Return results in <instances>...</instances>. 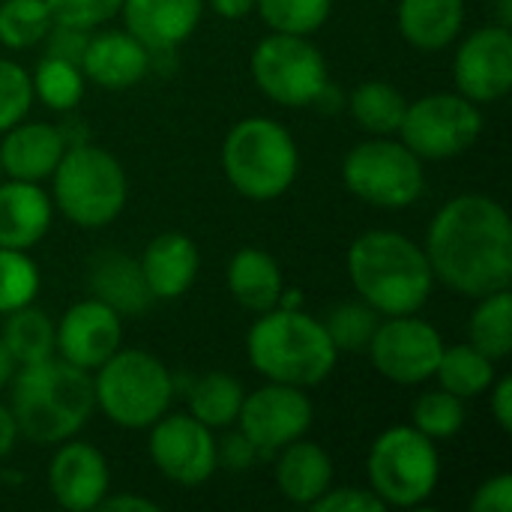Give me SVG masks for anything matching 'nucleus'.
<instances>
[{
  "mask_svg": "<svg viewBox=\"0 0 512 512\" xmlns=\"http://www.w3.org/2000/svg\"><path fill=\"white\" fill-rule=\"evenodd\" d=\"M18 441V426H15V417L6 405H0V459H6L12 453Z\"/></svg>",
  "mask_w": 512,
  "mask_h": 512,
  "instance_id": "de8ad7c7",
  "label": "nucleus"
},
{
  "mask_svg": "<svg viewBox=\"0 0 512 512\" xmlns=\"http://www.w3.org/2000/svg\"><path fill=\"white\" fill-rule=\"evenodd\" d=\"M354 291L378 315H417L435 288L426 249L396 231H366L348 249Z\"/></svg>",
  "mask_w": 512,
  "mask_h": 512,
  "instance_id": "7ed1b4c3",
  "label": "nucleus"
},
{
  "mask_svg": "<svg viewBox=\"0 0 512 512\" xmlns=\"http://www.w3.org/2000/svg\"><path fill=\"white\" fill-rule=\"evenodd\" d=\"M492 414H495V423L504 429V432H512V378H498L492 387Z\"/></svg>",
  "mask_w": 512,
  "mask_h": 512,
  "instance_id": "c03bdc74",
  "label": "nucleus"
},
{
  "mask_svg": "<svg viewBox=\"0 0 512 512\" xmlns=\"http://www.w3.org/2000/svg\"><path fill=\"white\" fill-rule=\"evenodd\" d=\"M12 375H15V360L9 357L6 345L0 342V390L12 381Z\"/></svg>",
  "mask_w": 512,
  "mask_h": 512,
  "instance_id": "09e8293b",
  "label": "nucleus"
},
{
  "mask_svg": "<svg viewBox=\"0 0 512 512\" xmlns=\"http://www.w3.org/2000/svg\"><path fill=\"white\" fill-rule=\"evenodd\" d=\"M123 342V315L102 300H81L54 327V348L78 369H99Z\"/></svg>",
  "mask_w": 512,
  "mask_h": 512,
  "instance_id": "dca6fc26",
  "label": "nucleus"
},
{
  "mask_svg": "<svg viewBox=\"0 0 512 512\" xmlns=\"http://www.w3.org/2000/svg\"><path fill=\"white\" fill-rule=\"evenodd\" d=\"M33 81V96L45 102L51 111H72L81 96H84V72L75 63L57 60V57H42L30 75Z\"/></svg>",
  "mask_w": 512,
  "mask_h": 512,
  "instance_id": "2f4dec72",
  "label": "nucleus"
},
{
  "mask_svg": "<svg viewBox=\"0 0 512 512\" xmlns=\"http://www.w3.org/2000/svg\"><path fill=\"white\" fill-rule=\"evenodd\" d=\"M480 132L483 114L462 93H429L408 102L399 126L402 144L420 159H456L474 147Z\"/></svg>",
  "mask_w": 512,
  "mask_h": 512,
  "instance_id": "9b49d317",
  "label": "nucleus"
},
{
  "mask_svg": "<svg viewBox=\"0 0 512 512\" xmlns=\"http://www.w3.org/2000/svg\"><path fill=\"white\" fill-rule=\"evenodd\" d=\"M138 267L153 300H177L195 285L201 255H198V246L186 234L165 231L147 243Z\"/></svg>",
  "mask_w": 512,
  "mask_h": 512,
  "instance_id": "aec40b11",
  "label": "nucleus"
},
{
  "mask_svg": "<svg viewBox=\"0 0 512 512\" xmlns=\"http://www.w3.org/2000/svg\"><path fill=\"white\" fill-rule=\"evenodd\" d=\"M330 483H333V462L327 450L303 438L282 447V456L276 462V486L291 504L312 507L330 489Z\"/></svg>",
  "mask_w": 512,
  "mask_h": 512,
  "instance_id": "5701e85b",
  "label": "nucleus"
},
{
  "mask_svg": "<svg viewBox=\"0 0 512 512\" xmlns=\"http://www.w3.org/2000/svg\"><path fill=\"white\" fill-rule=\"evenodd\" d=\"M342 177L351 195L381 210L411 207L426 189L423 159L390 135L357 144L342 162Z\"/></svg>",
  "mask_w": 512,
  "mask_h": 512,
  "instance_id": "1a4fd4ad",
  "label": "nucleus"
},
{
  "mask_svg": "<svg viewBox=\"0 0 512 512\" xmlns=\"http://www.w3.org/2000/svg\"><path fill=\"white\" fill-rule=\"evenodd\" d=\"M228 291L249 312H270L282 303V270L258 246L240 249L228 264Z\"/></svg>",
  "mask_w": 512,
  "mask_h": 512,
  "instance_id": "b1692460",
  "label": "nucleus"
},
{
  "mask_svg": "<svg viewBox=\"0 0 512 512\" xmlns=\"http://www.w3.org/2000/svg\"><path fill=\"white\" fill-rule=\"evenodd\" d=\"M204 12V0H123L120 15L126 30L150 48V54H171L183 45Z\"/></svg>",
  "mask_w": 512,
  "mask_h": 512,
  "instance_id": "a211bd4d",
  "label": "nucleus"
},
{
  "mask_svg": "<svg viewBox=\"0 0 512 512\" xmlns=\"http://www.w3.org/2000/svg\"><path fill=\"white\" fill-rule=\"evenodd\" d=\"M255 9L273 33L312 36L330 18L333 0H255Z\"/></svg>",
  "mask_w": 512,
  "mask_h": 512,
  "instance_id": "72a5a7b5",
  "label": "nucleus"
},
{
  "mask_svg": "<svg viewBox=\"0 0 512 512\" xmlns=\"http://www.w3.org/2000/svg\"><path fill=\"white\" fill-rule=\"evenodd\" d=\"M99 510L108 512H159V504L150 498H138V495H105Z\"/></svg>",
  "mask_w": 512,
  "mask_h": 512,
  "instance_id": "a18cd8bd",
  "label": "nucleus"
},
{
  "mask_svg": "<svg viewBox=\"0 0 512 512\" xmlns=\"http://www.w3.org/2000/svg\"><path fill=\"white\" fill-rule=\"evenodd\" d=\"M210 9L228 21H237V18H246L252 9H255V0H207Z\"/></svg>",
  "mask_w": 512,
  "mask_h": 512,
  "instance_id": "49530a36",
  "label": "nucleus"
},
{
  "mask_svg": "<svg viewBox=\"0 0 512 512\" xmlns=\"http://www.w3.org/2000/svg\"><path fill=\"white\" fill-rule=\"evenodd\" d=\"M54 204L39 183L9 180L0 183V246L33 249L51 228Z\"/></svg>",
  "mask_w": 512,
  "mask_h": 512,
  "instance_id": "4be33fe9",
  "label": "nucleus"
},
{
  "mask_svg": "<svg viewBox=\"0 0 512 512\" xmlns=\"http://www.w3.org/2000/svg\"><path fill=\"white\" fill-rule=\"evenodd\" d=\"M87 42H90V30L75 27V24H63V21H54L48 27V33L42 36L45 57H57L66 63H75V66H81Z\"/></svg>",
  "mask_w": 512,
  "mask_h": 512,
  "instance_id": "ea45409f",
  "label": "nucleus"
},
{
  "mask_svg": "<svg viewBox=\"0 0 512 512\" xmlns=\"http://www.w3.org/2000/svg\"><path fill=\"white\" fill-rule=\"evenodd\" d=\"M96 408L120 429H150L168 414L174 378L165 363L138 348H117L93 378Z\"/></svg>",
  "mask_w": 512,
  "mask_h": 512,
  "instance_id": "0eeeda50",
  "label": "nucleus"
},
{
  "mask_svg": "<svg viewBox=\"0 0 512 512\" xmlns=\"http://www.w3.org/2000/svg\"><path fill=\"white\" fill-rule=\"evenodd\" d=\"M54 15L45 0H3L0 3V45L24 51L42 42Z\"/></svg>",
  "mask_w": 512,
  "mask_h": 512,
  "instance_id": "473e14b6",
  "label": "nucleus"
},
{
  "mask_svg": "<svg viewBox=\"0 0 512 512\" xmlns=\"http://www.w3.org/2000/svg\"><path fill=\"white\" fill-rule=\"evenodd\" d=\"M90 288L93 297L108 303L117 315H141L153 303V294L141 276L138 261L120 252H105L93 261Z\"/></svg>",
  "mask_w": 512,
  "mask_h": 512,
  "instance_id": "a878e982",
  "label": "nucleus"
},
{
  "mask_svg": "<svg viewBox=\"0 0 512 512\" xmlns=\"http://www.w3.org/2000/svg\"><path fill=\"white\" fill-rule=\"evenodd\" d=\"M324 330L330 336V342L336 345V351H348V354H357V351H366L375 330H378V312L372 306H360V303H345V306H336L324 321Z\"/></svg>",
  "mask_w": 512,
  "mask_h": 512,
  "instance_id": "e433bc0d",
  "label": "nucleus"
},
{
  "mask_svg": "<svg viewBox=\"0 0 512 512\" xmlns=\"http://www.w3.org/2000/svg\"><path fill=\"white\" fill-rule=\"evenodd\" d=\"M261 456H267V453L258 450L243 432H231L228 438H222V444H216V465H225L228 471H246Z\"/></svg>",
  "mask_w": 512,
  "mask_h": 512,
  "instance_id": "79ce46f5",
  "label": "nucleus"
},
{
  "mask_svg": "<svg viewBox=\"0 0 512 512\" xmlns=\"http://www.w3.org/2000/svg\"><path fill=\"white\" fill-rule=\"evenodd\" d=\"M369 489L390 507H420L432 498L441 459L432 438L414 426H393L381 432L369 450Z\"/></svg>",
  "mask_w": 512,
  "mask_h": 512,
  "instance_id": "6e6552de",
  "label": "nucleus"
},
{
  "mask_svg": "<svg viewBox=\"0 0 512 512\" xmlns=\"http://www.w3.org/2000/svg\"><path fill=\"white\" fill-rule=\"evenodd\" d=\"M435 378L441 381V390L459 399H477L495 384V360L474 345H453L441 351Z\"/></svg>",
  "mask_w": 512,
  "mask_h": 512,
  "instance_id": "c85d7f7f",
  "label": "nucleus"
},
{
  "mask_svg": "<svg viewBox=\"0 0 512 512\" xmlns=\"http://www.w3.org/2000/svg\"><path fill=\"white\" fill-rule=\"evenodd\" d=\"M411 426L432 441L453 438L465 426V399L447 390L423 393L411 408Z\"/></svg>",
  "mask_w": 512,
  "mask_h": 512,
  "instance_id": "f704fd0d",
  "label": "nucleus"
},
{
  "mask_svg": "<svg viewBox=\"0 0 512 512\" xmlns=\"http://www.w3.org/2000/svg\"><path fill=\"white\" fill-rule=\"evenodd\" d=\"M0 342L6 345L15 366H30V363L48 360L57 351L54 348V321L33 303L21 306L6 315Z\"/></svg>",
  "mask_w": 512,
  "mask_h": 512,
  "instance_id": "bb28decb",
  "label": "nucleus"
},
{
  "mask_svg": "<svg viewBox=\"0 0 512 512\" xmlns=\"http://www.w3.org/2000/svg\"><path fill=\"white\" fill-rule=\"evenodd\" d=\"M222 168L243 198L273 201L297 180L300 153L282 123L270 117H246L225 135Z\"/></svg>",
  "mask_w": 512,
  "mask_h": 512,
  "instance_id": "39448f33",
  "label": "nucleus"
},
{
  "mask_svg": "<svg viewBox=\"0 0 512 512\" xmlns=\"http://www.w3.org/2000/svg\"><path fill=\"white\" fill-rule=\"evenodd\" d=\"M243 387L225 372H210L189 390V414L207 429H228L237 423L243 405Z\"/></svg>",
  "mask_w": 512,
  "mask_h": 512,
  "instance_id": "7c9ffc66",
  "label": "nucleus"
},
{
  "mask_svg": "<svg viewBox=\"0 0 512 512\" xmlns=\"http://www.w3.org/2000/svg\"><path fill=\"white\" fill-rule=\"evenodd\" d=\"M252 78L261 93L285 108H303L318 102L330 87L327 60L306 36L270 33L252 51Z\"/></svg>",
  "mask_w": 512,
  "mask_h": 512,
  "instance_id": "9d476101",
  "label": "nucleus"
},
{
  "mask_svg": "<svg viewBox=\"0 0 512 512\" xmlns=\"http://www.w3.org/2000/svg\"><path fill=\"white\" fill-rule=\"evenodd\" d=\"M465 24V0H399V30L420 51L447 48Z\"/></svg>",
  "mask_w": 512,
  "mask_h": 512,
  "instance_id": "393cba45",
  "label": "nucleus"
},
{
  "mask_svg": "<svg viewBox=\"0 0 512 512\" xmlns=\"http://www.w3.org/2000/svg\"><path fill=\"white\" fill-rule=\"evenodd\" d=\"M366 351L378 375H384L387 381L423 384L435 378L444 339L429 321H420L414 315H390L378 324Z\"/></svg>",
  "mask_w": 512,
  "mask_h": 512,
  "instance_id": "f8f14e48",
  "label": "nucleus"
},
{
  "mask_svg": "<svg viewBox=\"0 0 512 512\" xmlns=\"http://www.w3.org/2000/svg\"><path fill=\"white\" fill-rule=\"evenodd\" d=\"M108 483L111 474L105 456L84 441H63L48 465V489L54 501L72 512L99 510Z\"/></svg>",
  "mask_w": 512,
  "mask_h": 512,
  "instance_id": "f3484780",
  "label": "nucleus"
},
{
  "mask_svg": "<svg viewBox=\"0 0 512 512\" xmlns=\"http://www.w3.org/2000/svg\"><path fill=\"white\" fill-rule=\"evenodd\" d=\"M96 408L93 378L87 369L48 357L21 366L12 387V417L18 435L39 447H54L75 438Z\"/></svg>",
  "mask_w": 512,
  "mask_h": 512,
  "instance_id": "f03ea898",
  "label": "nucleus"
},
{
  "mask_svg": "<svg viewBox=\"0 0 512 512\" xmlns=\"http://www.w3.org/2000/svg\"><path fill=\"white\" fill-rule=\"evenodd\" d=\"M39 294V267L24 249L0 246V315L30 306Z\"/></svg>",
  "mask_w": 512,
  "mask_h": 512,
  "instance_id": "c9c22d12",
  "label": "nucleus"
},
{
  "mask_svg": "<svg viewBox=\"0 0 512 512\" xmlns=\"http://www.w3.org/2000/svg\"><path fill=\"white\" fill-rule=\"evenodd\" d=\"M474 512H512V477L510 474H498L492 480H486L471 501Z\"/></svg>",
  "mask_w": 512,
  "mask_h": 512,
  "instance_id": "37998d69",
  "label": "nucleus"
},
{
  "mask_svg": "<svg viewBox=\"0 0 512 512\" xmlns=\"http://www.w3.org/2000/svg\"><path fill=\"white\" fill-rule=\"evenodd\" d=\"M33 105V81L30 72L15 63L0 57V135L21 123Z\"/></svg>",
  "mask_w": 512,
  "mask_h": 512,
  "instance_id": "4c0bfd02",
  "label": "nucleus"
},
{
  "mask_svg": "<svg viewBox=\"0 0 512 512\" xmlns=\"http://www.w3.org/2000/svg\"><path fill=\"white\" fill-rule=\"evenodd\" d=\"M150 459L177 486H201L216 471V438L192 414H162L150 426Z\"/></svg>",
  "mask_w": 512,
  "mask_h": 512,
  "instance_id": "ddd939ff",
  "label": "nucleus"
},
{
  "mask_svg": "<svg viewBox=\"0 0 512 512\" xmlns=\"http://www.w3.org/2000/svg\"><path fill=\"white\" fill-rule=\"evenodd\" d=\"M0 174H3V168H0Z\"/></svg>",
  "mask_w": 512,
  "mask_h": 512,
  "instance_id": "8fccbe9b",
  "label": "nucleus"
},
{
  "mask_svg": "<svg viewBox=\"0 0 512 512\" xmlns=\"http://www.w3.org/2000/svg\"><path fill=\"white\" fill-rule=\"evenodd\" d=\"M426 258L450 291L486 297L512 285V225L507 210L489 195L447 201L429 225Z\"/></svg>",
  "mask_w": 512,
  "mask_h": 512,
  "instance_id": "f257e3e1",
  "label": "nucleus"
},
{
  "mask_svg": "<svg viewBox=\"0 0 512 512\" xmlns=\"http://www.w3.org/2000/svg\"><path fill=\"white\" fill-rule=\"evenodd\" d=\"M45 3H48L54 21L75 24V27H84V30H93V27L105 24L123 6V0H45Z\"/></svg>",
  "mask_w": 512,
  "mask_h": 512,
  "instance_id": "58836bf2",
  "label": "nucleus"
},
{
  "mask_svg": "<svg viewBox=\"0 0 512 512\" xmlns=\"http://www.w3.org/2000/svg\"><path fill=\"white\" fill-rule=\"evenodd\" d=\"M63 150V129L51 123H15L0 144V168L9 180L42 183L54 174Z\"/></svg>",
  "mask_w": 512,
  "mask_h": 512,
  "instance_id": "412c9836",
  "label": "nucleus"
},
{
  "mask_svg": "<svg viewBox=\"0 0 512 512\" xmlns=\"http://www.w3.org/2000/svg\"><path fill=\"white\" fill-rule=\"evenodd\" d=\"M246 354L258 375L300 390L321 384L339 360L324 324L294 306L261 312L246 336Z\"/></svg>",
  "mask_w": 512,
  "mask_h": 512,
  "instance_id": "20e7f679",
  "label": "nucleus"
},
{
  "mask_svg": "<svg viewBox=\"0 0 512 512\" xmlns=\"http://www.w3.org/2000/svg\"><path fill=\"white\" fill-rule=\"evenodd\" d=\"M456 93L474 105L495 102L512 87V33L504 24L474 30L453 60Z\"/></svg>",
  "mask_w": 512,
  "mask_h": 512,
  "instance_id": "2eb2a0df",
  "label": "nucleus"
},
{
  "mask_svg": "<svg viewBox=\"0 0 512 512\" xmlns=\"http://www.w3.org/2000/svg\"><path fill=\"white\" fill-rule=\"evenodd\" d=\"M51 180L57 210L78 228H102L126 207V171L108 150L96 144H69Z\"/></svg>",
  "mask_w": 512,
  "mask_h": 512,
  "instance_id": "423d86ee",
  "label": "nucleus"
},
{
  "mask_svg": "<svg viewBox=\"0 0 512 512\" xmlns=\"http://www.w3.org/2000/svg\"><path fill=\"white\" fill-rule=\"evenodd\" d=\"M237 423L240 432L270 456L309 432L312 402L300 387L270 381L267 387L243 396Z\"/></svg>",
  "mask_w": 512,
  "mask_h": 512,
  "instance_id": "4468645a",
  "label": "nucleus"
},
{
  "mask_svg": "<svg viewBox=\"0 0 512 512\" xmlns=\"http://www.w3.org/2000/svg\"><path fill=\"white\" fill-rule=\"evenodd\" d=\"M312 512H384L387 504L372 492V489H357V486H345V489H327L312 507Z\"/></svg>",
  "mask_w": 512,
  "mask_h": 512,
  "instance_id": "a19ab883",
  "label": "nucleus"
},
{
  "mask_svg": "<svg viewBox=\"0 0 512 512\" xmlns=\"http://www.w3.org/2000/svg\"><path fill=\"white\" fill-rule=\"evenodd\" d=\"M153 54L141 45L129 30H105L90 36L81 72L87 81L105 90H126L135 87L150 72Z\"/></svg>",
  "mask_w": 512,
  "mask_h": 512,
  "instance_id": "6ab92c4d",
  "label": "nucleus"
},
{
  "mask_svg": "<svg viewBox=\"0 0 512 512\" xmlns=\"http://www.w3.org/2000/svg\"><path fill=\"white\" fill-rule=\"evenodd\" d=\"M351 117L357 120L360 129H366L369 135H396L405 111H408V99L387 81H363L351 99H348Z\"/></svg>",
  "mask_w": 512,
  "mask_h": 512,
  "instance_id": "cd10ccee",
  "label": "nucleus"
},
{
  "mask_svg": "<svg viewBox=\"0 0 512 512\" xmlns=\"http://www.w3.org/2000/svg\"><path fill=\"white\" fill-rule=\"evenodd\" d=\"M471 345L489 360H507L512 354V294L510 288L480 297L471 324Z\"/></svg>",
  "mask_w": 512,
  "mask_h": 512,
  "instance_id": "c756f323",
  "label": "nucleus"
}]
</instances>
